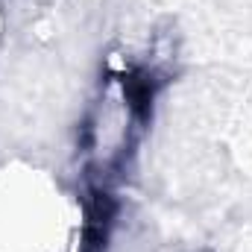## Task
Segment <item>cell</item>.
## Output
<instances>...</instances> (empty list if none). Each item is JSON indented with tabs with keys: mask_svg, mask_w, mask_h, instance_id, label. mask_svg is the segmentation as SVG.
<instances>
[{
	"mask_svg": "<svg viewBox=\"0 0 252 252\" xmlns=\"http://www.w3.org/2000/svg\"><path fill=\"white\" fill-rule=\"evenodd\" d=\"M100 214L27 161L0 164V252H94Z\"/></svg>",
	"mask_w": 252,
	"mask_h": 252,
	"instance_id": "cell-1",
	"label": "cell"
},
{
	"mask_svg": "<svg viewBox=\"0 0 252 252\" xmlns=\"http://www.w3.org/2000/svg\"><path fill=\"white\" fill-rule=\"evenodd\" d=\"M144 106L147 76L141 70H112L100 82L79 135L82 156L91 173L112 176L126 164L141 132Z\"/></svg>",
	"mask_w": 252,
	"mask_h": 252,
	"instance_id": "cell-2",
	"label": "cell"
},
{
	"mask_svg": "<svg viewBox=\"0 0 252 252\" xmlns=\"http://www.w3.org/2000/svg\"><path fill=\"white\" fill-rule=\"evenodd\" d=\"M3 30H6V12H3V0H0V35H3Z\"/></svg>",
	"mask_w": 252,
	"mask_h": 252,
	"instance_id": "cell-3",
	"label": "cell"
}]
</instances>
